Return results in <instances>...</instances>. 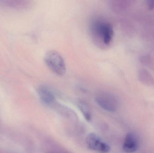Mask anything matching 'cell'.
<instances>
[{"label": "cell", "instance_id": "9", "mask_svg": "<svg viewBox=\"0 0 154 153\" xmlns=\"http://www.w3.org/2000/svg\"></svg>", "mask_w": 154, "mask_h": 153}, {"label": "cell", "instance_id": "6", "mask_svg": "<svg viewBox=\"0 0 154 153\" xmlns=\"http://www.w3.org/2000/svg\"><path fill=\"white\" fill-rule=\"evenodd\" d=\"M38 94L42 101L47 105H51L55 101V98L51 90L45 85H41L38 87Z\"/></svg>", "mask_w": 154, "mask_h": 153}, {"label": "cell", "instance_id": "4", "mask_svg": "<svg viewBox=\"0 0 154 153\" xmlns=\"http://www.w3.org/2000/svg\"><path fill=\"white\" fill-rule=\"evenodd\" d=\"M86 143L88 148L94 152L107 153L110 151L109 146L94 133H91L88 136Z\"/></svg>", "mask_w": 154, "mask_h": 153}, {"label": "cell", "instance_id": "3", "mask_svg": "<svg viewBox=\"0 0 154 153\" xmlns=\"http://www.w3.org/2000/svg\"><path fill=\"white\" fill-rule=\"evenodd\" d=\"M98 105L104 110L115 112L117 109L118 102L116 98L111 93L101 92L98 93L95 98Z\"/></svg>", "mask_w": 154, "mask_h": 153}, {"label": "cell", "instance_id": "7", "mask_svg": "<svg viewBox=\"0 0 154 153\" xmlns=\"http://www.w3.org/2000/svg\"><path fill=\"white\" fill-rule=\"evenodd\" d=\"M78 106L85 119L87 121H90L92 115L91 110L88 104L83 101L80 100L78 102Z\"/></svg>", "mask_w": 154, "mask_h": 153}, {"label": "cell", "instance_id": "8", "mask_svg": "<svg viewBox=\"0 0 154 153\" xmlns=\"http://www.w3.org/2000/svg\"><path fill=\"white\" fill-rule=\"evenodd\" d=\"M149 6L150 8H153L154 6V1H150L149 3Z\"/></svg>", "mask_w": 154, "mask_h": 153}, {"label": "cell", "instance_id": "2", "mask_svg": "<svg viewBox=\"0 0 154 153\" xmlns=\"http://www.w3.org/2000/svg\"><path fill=\"white\" fill-rule=\"evenodd\" d=\"M45 63L51 72L58 75H63L66 72L65 61L61 55L56 50H51L46 53Z\"/></svg>", "mask_w": 154, "mask_h": 153}, {"label": "cell", "instance_id": "5", "mask_svg": "<svg viewBox=\"0 0 154 153\" xmlns=\"http://www.w3.org/2000/svg\"><path fill=\"white\" fill-rule=\"evenodd\" d=\"M138 147V141L137 137L133 133L127 134L123 145V150L125 152L133 153L137 150Z\"/></svg>", "mask_w": 154, "mask_h": 153}, {"label": "cell", "instance_id": "1", "mask_svg": "<svg viewBox=\"0 0 154 153\" xmlns=\"http://www.w3.org/2000/svg\"><path fill=\"white\" fill-rule=\"evenodd\" d=\"M91 30L96 38L106 46L111 43L114 36V30L112 25L106 21L96 20L91 25Z\"/></svg>", "mask_w": 154, "mask_h": 153}]
</instances>
